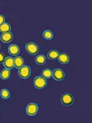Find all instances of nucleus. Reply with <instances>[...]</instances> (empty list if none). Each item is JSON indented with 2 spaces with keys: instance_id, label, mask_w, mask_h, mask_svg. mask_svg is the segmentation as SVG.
<instances>
[{
  "instance_id": "1",
  "label": "nucleus",
  "mask_w": 92,
  "mask_h": 123,
  "mask_svg": "<svg viewBox=\"0 0 92 123\" xmlns=\"http://www.w3.org/2000/svg\"><path fill=\"white\" fill-rule=\"evenodd\" d=\"M31 70L30 68L27 65H23L18 70V75L22 79H27L30 76Z\"/></svg>"
},
{
  "instance_id": "2",
  "label": "nucleus",
  "mask_w": 92,
  "mask_h": 123,
  "mask_svg": "<svg viewBox=\"0 0 92 123\" xmlns=\"http://www.w3.org/2000/svg\"><path fill=\"white\" fill-rule=\"evenodd\" d=\"M34 86H35L37 88H43L46 86L47 85V82H46V80L45 79V78L43 77H36L34 79Z\"/></svg>"
},
{
  "instance_id": "3",
  "label": "nucleus",
  "mask_w": 92,
  "mask_h": 123,
  "mask_svg": "<svg viewBox=\"0 0 92 123\" xmlns=\"http://www.w3.org/2000/svg\"><path fill=\"white\" fill-rule=\"evenodd\" d=\"M61 102H62L64 105H70L72 104L73 101H74V98L73 96L69 94V93H66V94H64L62 96H61Z\"/></svg>"
},
{
  "instance_id": "4",
  "label": "nucleus",
  "mask_w": 92,
  "mask_h": 123,
  "mask_svg": "<svg viewBox=\"0 0 92 123\" xmlns=\"http://www.w3.org/2000/svg\"><path fill=\"white\" fill-rule=\"evenodd\" d=\"M26 50L30 54L36 55L38 52V46L36 44L33 43V42H29L26 45Z\"/></svg>"
},
{
  "instance_id": "5",
  "label": "nucleus",
  "mask_w": 92,
  "mask_h": 123,
  "mask_svg": "<svg viewBox=\"0 0 92 123\" xmlns=\"http://www.w3.org/2000/svg\"><path fill=\"white\" fill-rule=\"evenodd\" d=\"M38 108L36 104L30 103L29 104V105L27 106V109H26L27 114L29 115H34L38 112Z\"/></svg>"
},
{
  "instance_id": "6",
  "label": "nucleus",
  "mask_w": 92,
  "mask_h": 123,
  "mask_svg": "<svg viewBox=\"0 0 92 123\" xmlns=\"http://www.w3.org/2000/svg\"><path fill=\"white\" fill-rule=\"evenodd\" d=\"M52 75L54 78H55V79H56V80H62L64 77V72L59 68L55 69V70L52 72Z\"/></svg>"
},
{
  "instance_id": "7",
  "label": "nucleus",
  "mask_w": 92,
  "mask_h": 123,
  "mask_svg": "<svg viewBox=\"0 0 92 123\" xmlns=\"http://www.w3.org/2000/svg\"><path fill=\"white\" fill-rule=\"evenodd\" d=\"M4 65L5 67L8 69H10L12 68H13L14 66V59L11 57H8L4 61Z\"/></svg>"
},
{
  "instance_id": "8",
  "label": "nucleus",
  "mask_w": 92,
  "mask_h": 123,
  "mask_svg": "<svg viewBox=\"0 0 92 123\" xmlns=\"http://www.w3.org/2000/svg\"><path fill=\"white\" fill-rule=\"evenodd\" d=\"M23 65H24V60L22 57L18 56L14 59V66L18 68H20L22 66H23Z\"/></svg>"
},
{
  "instance_id": "9",
  "label": "nucleus",
  "mask_w": 92,
  "mask_h": 123,
  "mask_svg": "<svg viewBox=\"0 0 92 123\" xmlns=\"http://www.w3.org/2000/svg\"><path fill=\"white\" fill-rule=\"evenodd\" d=\"M13 38L12 34L10 32H6V33H3L1 36V40L4 42H9L12 41Z\"/></svg>"
},
{
  "instance_id": "10",
  "label": "nucleus",
  "mask_w": 92,
  "mask_h": 123,
  "mask_svg": "<svg viewBox=\"0 0 92 123\" xmlns=\"http://www.w3.org/2000/svg\"><path fill=\"white\" fill-rule=\"evenodd\" d=\"M9 52L12 55H16L19 53V48L15 45H11L9 48Z\"/></svg>"
},
{
  "instance_id": "11",
  "label": "nucleus",
  "mask_w": 92,
  "mask_h": 123,
  "mask_svg": "<svg viewBox=\"0 0 92 123\" xmlns=\"http://www.w3.org/2000/svg\"><path fill=\"white\" fill-rule=\"evenodd\" d=\"M58 59L59 62L61 63L62 64H66L69 61V57L67 54H64V53H62V54H59L58 57Z\"/></svg>"
},
{
  "instance_id": "12",
  "label": "nucleus",
  "mask_w": 92,
  "mask_h": 123,
  "mask_svg": "<svg viewBox=\"0 0 92 123\" xmlns=\"http://www.w3.org/2000/svg\"><path fill=\"white\" fill-rule=\"evenodd\" d=\"M59 55V52L56 50H52L48 53V57L51 59H56Z\"/></svg>"
},
{
  "instance_id": "13",
  "label": "nucleus",
  "mask_w": 92,
  "mask_h": 123,
  "mask_svg": "<svg viewBox=\"0 0 92 123\" xmlns=\"http://www.w3.org/2000/svg\"><path fill=\"white\" fill-rule=\"evenodd\" d=\"M10 29H11V27L9 24H8V23H4L2 25H0V32H2L3 33L9 32Z\"/></svg>"
},
{
  "instance_id": "14",
  "label": "nucleus",
  "mask_w": 92,
  "mask_h": 123,
  "mask_svg": "<svg viewBox=\"0 0 92 123\" xmlns=\"http://www.w3.org/2000/svg\"><path fill=\"white\" fill-rule=\"evenodd\" d=\"M35 62H36V63L38 64V65H43V64L45 63L46 59H45V57L44 55H38V56L36 57Z\"/></svg>"
},
{
  "instance_id": "15",
  "label": "nucleus",
  "mask_w": 92,
  "mask_h": 123,
  "mask_svg": "<svg viewBox=\"0 0 92 123\" xmlns=\"http://www.w3.org/2000/svg\"><path fill=\"white\" fill-rule=\"evenodd\" d=\"M9 75H10V72L8 68L3 69V70L1 72V74H0L1 78L3 79H7L9 77Z\"/></svg>"
},
{
  "instance_id": "16",
  "label": "nucleus",
  "mask_w": 92,
  "mask_h": 123,
  "mask_svg": "<svg viewBox=\"0 0 92 123\" xmlns=\"http://www.w3.org/2000/svg\"><path fill=\"white\" fill-rule=\"evenodd\" d=\"M42 75H43L44 78H46V79H49L51 78L52 76V72L51 69H45L42 72Z\"/></svg>"
},
{
  "instance_id": "17",
  "label": "nucleus",
  "mask_w": 92,
  "mask_h": 123,
  "mask_svg": "<svg viewBox=\"0 0 92 123\" xmlns=\"http://www.w3.org/2000/svg\"><path fill=\"white\" fill-rule=\"evenodd\" d=\"M43 36L46 38V39H52L53 37V34L50 30H46L43 33Z\"/></svg>"
},
{
  "instance_id": "18",
  "label": "nucleus",
  "mask_w": 92,
  "mask_h": 123,
  "mask_svg": "<svg viewBox=\"0 0 92 123\" xmlns=\"http://www.w3.org/2000/svg\"><path fill=\"white\" fill-rule=\"evenodd\" d=\"M1 96L3 98H9V96H10V94H9V92L8 91L7 89H2L1 91Z\"/></svg>"
},
{
  "instance_id": "19",
  "label": "nucleus",
  "mask_w": 92,
  "mask_h": 123,
  "mask_svg": "<svg viewBox=\"0 0 92 123\" xmlns=\"http://www.w3.org/2000/svg\"><path fill=\"white\" fill-rule=\"evenodd\" d=\"M6 59V57H5V55H4L3 53L0 52V63H2L4 62V61Z\"/></svg>"
},
{
  "instance_id": "20",
  "label": "nucleus",
  "mask_w": 92,
  "mask_h": 123,
  "mask_svg": "<svg viewBox=\"0 0 92 123\" xmlns=\"http://www.w3.org/2000/svg\"><path fill=\"white\" fill-rule=\"evenodd\" d=\"M4 23H5V17L3 15H0V25H2Z\"/></svg>"
}]
</instances>
